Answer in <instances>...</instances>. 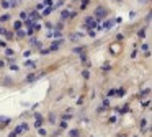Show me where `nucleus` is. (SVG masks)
Returning a JSON list of instances; mask_svg holds the SVG:
<instances>
[{
    "label": "nucleus",
    "mask_w": 152,
    "mask_h": 137,
    "mask_svg": "<svg viewBox=\"0 0 152 137\" xmlns=\"http://www.w3.org/2000/svg\"><path fill=\"white\" fill-rule=\"evenodd\" d=\"M121 51H123V46L119 44V42H113V44L110 46V52H111L113 55H118V54H121Z\"/></svg>",
    "instance_id": "obj_1"
},
{
    "label": "nucleus",
    "mask_w": 152,
    "mask_h": 137,
    "mask_svg": "<svg viewBox=\"0 0 152 137\" xmlns=\"http://www.w3.org/2000/svg\"><path fill=\"white\" fill-rule=\"evenodd\" d=\"M106 15H108V10H106L105 7H98V8L95 10V16H96V20H103Z\"/></svg>",
    "instance_id": "obj_2"
},
{
    "label": "nucleus",
    "mask_w": 152,
    "mask_h": 137,
    "mask_svg": "<svg viewBox=\"0 0 152 137\" xmlns=\"http://www.w3.org/2000/svg\"><path fill=\"white\" fill-rule=\"evenodd\" d=\"M83 28L88 29V31H92V28H96V21L93 18H87L85 20V25H83Z\"/></svg>",
    "instance_id": "obj_3"
},
{
    "label": "nucleus",
    "mask_w": 152,
    "mask_h": 137,
    "mask_svg": "<svg viewBox=\"0 0 152 137\" xmlns=\"http://www.w3.org/2000/svg\"><path fill=\"white\" fill-rule=\"evenodd\" d=\"M41 75H43V74H31V75H28V77H26V82H28V83H33V82L36 80V78H39Z\"/></svg>",
    "instance_id": "obj_4"
},
{
    "label": "nucleus",
    "mask_w": 152,
    "mask_h": 137,
    "mask_svg": "<svg viewBox=\"0 0 152 137\" xmlns=\"http://www.w3.org/2000/svg\"><path fill=\"white\" fill-rule=\"evenodd\" d=\"M62 42H64V39H57V41H54V42H53V44H51V47H49V51H56V49H57V47H59V46H61V44H62Z\"/></svg>",
    "instance_id": "obj_5"
},
{
    "label": "nucleus",
    "mask_w": 152,
    "mask_h": 137,
    "mask_svg": "<svg viewBox=\"0 0 152 137\" xmlns=\"http://www.w3.org/2000/svg\"><path fill=\"white\" fill-rule=\"evenodd\" d=\"M115 23H116L115 20H108V21H105V23H103V26H102L100 29H110L113 25H115Z\"/></svg>",
    "instance_id": "obj_6"
},
{
    "label": "nucleus",
    "mask_w": 152,
    "mask_h": 137,
    "mask_svg": "<svg viewBox=\"0 0 152 137\" xmlns=\"http://www.w3.org/2000/svg\"><path fill=\"white\" fill-rule=\"evenodd\" d=\"M8 122H10V117H7V116H0V127L7 126Z\"/></svg>",
    "instance_id": "obj_7"
},
{
    "label": "nucleus",
    "mask_w": 152,
    "mask_h": 137,
    "mask_svg": "<svg viewBox=\"0 0 152 137\" xmlns=\"http://www.w3.org/2000/svg\"><path fill=\"white\" fill-rule=\"evenodd\" d=\"M30 44L31 46H36V47H41V41H38L36 38H31L30 39Z\"/></svg>",
    "instance_id": "obj_8"
},
{
    "label": "nucleus",
    "mask_w": 152,
    "mask_h": 137,
    "mask_svg": "<svg viewBox=\"0 0 152 137\" xmlns=\"http://www.w3.org/2000/svg\"><path fill=\"white\" fill-rule=\"evenodd\" d=\"M69 136L70 137H80V132H79V129H72L69 132Z\"/></svg>",
    "instance_id": "obj_9"
},
{
    "label": "nucleus",
    "mask_w": 152,
    "mask_h": 137,
    "mask_svg": "<svg viewBox=\"0 0 152 137\" xmlns=\"http://www.w3.org/2000/svg\"><path fill=\"white\" fill-rule=\"evenodd\" d=\"M61 18H62V20H67V18H70V13L67 12V10H62V13H61Z\"/></svg>",
    "instance_id": "obj_10"
},
{
    "label": "nucleus",
    "mask_w": 152,
    "mask_h": 137,
    "mask_svg": "<svg viewBox=\"0 0 152 137\" xmlns=\"http://www.w3.org/2000/svg\"><path fill=\"white\" fill-rule=\"evenodd\" d=\"M38 16H39V13H38V12H33L30 16H28V20H30V21H34V20L38 18Z\"/></svg>",
    "instance_id": "obj_11"
},
{
    "label": "nucleus",
    "mask_w": 152,
    "mask_h": 137,
    "mask_svg": "<svg viewBox=\"0 0 152 137\" xmlns=\"http://www.w3.org/2000/svg\"><path fill=\"white\" fill-rule=\"evenodd\" d=\"M53 10H54V7H48V8H44L43 15H44V16H48V15H49L51 12H53Z\"/></svg>",
    "instance_id": "obj_12"
},
{
    "label": "nucleus",
    "mask_w": 152,
    "mask_h": 137,
    "mask_svg": "<svg viewBox=\"0 0 152 137\" xmlns=\"http://www.w3.org/2000/svg\"><path fill=\"white\" fill-rule=\"evenodd\" d=\"M82 33H74V34H70V39H80L82 38Z\"/></svg>",
    "instance_id": "obj_13"
},
{
    "label": "nucleus",
    "mask_w": 152,
    "mask_h": 137,
    "mask_svg": "<svg viewBox=\"0 0 152 137\" xmlns=\"http://www.w3.org/2000/svg\"><path fill=\"white\" fill-rule=\"evenodd\" d=\"M17 36H18L20 39H23V38H26V33L21 31V29H20V31H17Z\"/></svg>",
    "instance_id": "obj_14"
},
{
    "label": "nucleus",
    "mask_w": 152,
    "mask_h": 137,
    "mask_svg": "<svg viewBox=\"0 0 152 137\" xmlns=\"http://www.w3.org/2000/svg\"><path fill=\"white\" fill-rule=\"evenodd\" d=\"M25 65H26V67H30V68H34V65H36V64H34L33 60H26V62H25Z\"/></svg>",
    "instance_id": "obj_15"
},
{
    "label": "nucleus",
    "mask_w": 152,
    "mask_h": 137,
    "mask_svg": "<svg viewBox=\"0 0 152 137\" xmlns=\"http://www.w3.org/2000/svg\"><path fill=\"white\" fill-rule=\"evenodd\" d=\"M149 93H151V88H145V90L144 91H142V93L141 95H139V96H141V98H144V96H147V95Z\"/></svg>",
    "instance_id": "obj_16"
},
{
    "label": "nucleus",
    "mask_w": 152,
    "mask_h": 137,
    "mask_svg": "<svg viewBox=\"0 0 152 137\" xmlns=\"http://www.w3.org/2000/svg\"><path fill=\"white\" fill-rule=\"evenodd\" d=\"M115 95H118V96H123V95H124V88H119V90H115Z\"/></svg>",
    "instance_id": "obj_17"
},
{
    "label": "nucleus",
    "mask_w": 152,
    "mask_h": 137,
    "mask_svg": "<svg viewBox=\"0 0 152 137\" xmlns=\"http://www.w3.org/2000/svg\"><path fill=\"white\" fill-rule=\"evenodd\" d=\"M128 111H129V106H128V104H124V106H123L121 109H119V113H123V114H124V113H128Z\"/></svg>",
    "instance_id": "obj_18"
},
{
    "label": "nucleus",
    "mask_w": 152,
    "mask_h": 137,
    "mask_svg": "<svg viewBox=\"0 0 152 137\" xmlns=\"http://www.w3.org/2000/svg\"><path fill=\"white\" fill-rule=\"evenodd\" d=\"M41 124H43V117H39V119H36V122H34V126H36L38 129H39V127H41Z\"/></svg>",
    "instance_id": "obj_19"
},
{
    "label": "nucleus",
    "mask_w": 152,
    "mask_h": 137,
    "mask_svg": "<svg viewBox=\"0 0 152 137\" xmlns=\"http://www.w3.org/2000/svg\"><path fill=\"white\" fill-rule=\"evenodd\" d=\"M13 26H15V29H17V31H20V28H21V21H15V23H13Z\"/></svg>",
    "instance_id": "obj_20"
},
{
    "label": "nucleus",
    "mask_w": 152,
    "mask_h": 137,
    "mask_svg": "<svg viewBox=\"0 0 152 137\" xmlns=\"http://www.w3.org/2000/svg\"><path fill=\"white\" fill-rule=\"evenodd\" d=\"M7 20H10V15H7V13L0 16V21H7Z\"/></svg>",
    "instance_id": "obj_21"
},
{
    "label": "nucleus",
    "mask_w": 152,
    "mask_h": 137,
    "mask_svg": "<svg viewBox=\"0 0 152 137\" xmlns=\"http://www.w3.org/2000/svg\"><path fill=\"white\" fill-rule=\"evenodd\" d=\"M62 119H64V121H66V122H67V121H69V119H72V114H70V113L64 114V117H62Z\"/></svg>",
    "instance_id": "obj_22"
},
{
    "label": "nucleus",
    "mask_w": 152,
    "mask_h": 137,
    "mask_svg": "<svg viewBox=\"0 0 152 137\" xmlns=\"http://www.w3.org/2000/svg\"><path fill=\"white\" fill-rule=\"evenodd\" d=\"M49 121H51L53 124L56 122V114H54V113H51V114H49Z\"/></svg>",
    "instance_id": "obj_23"
},
{
    "label": "nucleus",
    "mask_w": 152,
    "mask_h": 137,
    "mask_svg": "<svg viewBox=\"0 0 152 137\" xmlns=\"http://www.w3.org/2000/svg\"><path fill=\"white\" fill-rule=\"evenodd\" d=\"M20 18L26 21V20H28V15H26V12H21V13H20Z\"/></svg>",
    "instance_id": "obj_24"
},
{
    "label": "nucleus",
    "mask_w": 152,
    "mask_h": 137,
    "mask_svg": "<svg viewBox=\"0 0 152 137\" xmlns=\"http://www.w3.org/2000/svg\"><path fill=\"white\" fill-rule=\"evenodd\" d=\"M0 5L4 7V8H8V7H10V3H8V0H4V2L0 3Z\"/></svg>",
    "instance_id": "obj_25"
},
{
    "label": "nucleus",
    "mask_w": 152,
    "mask_h": 137,
    "mask_svg": "<svg viewBox=\"0 0 152 137\" xmlns=\"http://www.w3.org/2000/svg\"><path fill=\"white\" fill-rule=\"evenodd\" d=\"M137 36H139V38H144V36H145V29H139Z\"/></svg>",
    "instance_id": "obj_26"
},
{
    "label": "nucleus",
    "mask_w": 152,
    "mask_h": 137,
    "mask_svg": "<svg viewBox=\"0 0 152 137\" xmlns=\"http://www.w3.org/2000/svg\"><path fill=\"white\" fill-rule=\"evenodd\" d=\"M8 3H10V7H13V8L18 5V2H17V0H8Z\"/></svg>",
    "instance_id": "obj_27"
},
{
    "label": "nucleus",
    "mask_w": 152,
    "mask_h": 137,
    "mask_svg": "<svg viewBox=\"0 0 152 137\" xmlns=\"http://www.w3.org/2000/svg\"><path fill=\"white\" fill-rule=\"evenodd\" d=\"M5 54H7V55H8V57H12V55H13V54H15V52H13V51H12V49H7V51H5Z\"/></svg>",
    "instance_id": "obj_28"
},
{
    "label": "nucleus",
    "mask_w": 152,
    "mask_h": 137,
    "mask_svg": "<svg viewBox=\"0 0 152 137\" xmlns=\"http://www.w3.org/2000/svg\"><path fill=\"white\" fill-rule=\"evenodd\" d=\"M108 106H110V101L108 100H103V109H106Z\"/></svg>",
    "instance_id": "obj_29"
},
{
    "label": "nucleus",
    "mask_w": 152,
    "mask_h": 137,
    "mask_svg": "<svg viewBox=\"0 0 152 137\" xmlns=\"http://www.w3.org/2000/svg\"><path fill=\"white\" fill-rule=\"evenodd\" d=\"M51 36H53V38H59V36H61V31H54V33H51Z\"/></svg>",
    "instance_id": "obj_30"
},
{
    "label": "nucleus",
    "mask_w": 152,
    "mask_h": 137,
    "mask_svg": "<svg viewBox=\"0 0 152 137\" xmlns=\"http://www.w3.org/2000/svg\"><path fill=\"white\" fill-rule=\"evenodd\" d=\"M83 51H85L83 47H75L74 49V52H77V54H80V52H83Z\"/></svg>",
    "instance_id": "obj_31"
},
{
    "label": "nucleus",
    "mask_w": 152,
    "mask_h": 137,
    "mask_svg": "<svg viewBox=\"0 0 152 137\" xmlns=\"http://www.w3.org/2000/svg\"><path fill=\"white\" fill-rule=\"evenodd\" d=\"M88 3H90V0H82V10L85 8V7L88 5Z\"/></svg>",
    "instance_id": "obj_32"
},
{
    "label": "nucleus",
    "mask_w": 152,
    "mask_h": 137,
    "mask_svg": "<svg viewBox=\"0 0 152 137\" xmlns=\"http://www.w3.org/2000/svg\"><path fill=\"white\" fill-rule=\"evenodd\" d=\"M145 124H147V121H145V119H142V121H141V130H144Z\"/></svg>",
    "instance_id": "obj_33"
},
{
    "label": "nucleus",
    "mask_w": 152,
    "mask_h": 137,
    "mask_svg": "<svg viewBox=\"0 0 152 137\" xmlns=\"http://www.w3.org/2000/svg\"><path fill=\"white\" fill-rule=\"evenodd\" d=\"M25 25H26V28H31V26H33V21H30V20H26V21H25Z\"/></svg>",
    "instance_id": "obj_34"
},
{
    "label": "nucleus",
    "mask_w": 152,
    "mask_h": 137,
    "mask_svg": "<svg viewBox=\"0 0 152 137\" xmlns=\"http://www.w3.org/2000/svg\"><path fill=\"white\" fill-rule=\"evenodd\" d=\"M49 49H41V54H43V55H46V54H49Z\"/></svg>",
    "instance_id": "obj_35"
},
{
    "label": "nucleus",
    "mask_w": 152,
    "mask_h": 137,
    "mask_svg": "<svg viewBox=\"0 0 152 137\" xmlns=\"http://www.w3.org/2000/svg\"><path fill=\"white\" fill-rule=\"evenodd\" d=\"M102 68H103V70H110V68H111V65H110V64H105Z\"/></svg>",
    "instance_id": "obj_36"
},
{
    "label": "nucleus",
    "mask_w": 152,
    "mask_h": 137,
    "mask_svg": "<svg viewBox=\"0 0 152 137\" xmlns=\"http://www.w3.org/2000/svg\"><path fill=\"white\" fill-rule=\"evenodd\" d=\"M82 75H83V78H90V74H88V72H82Z\"/></svg>",
    "instance_id": "obj_37"
},
{
    "label": "nucleus",
    "mask_w": 152,
    "mask_h": 137,
    "mask_svg": "<svg viewBox=\"0 0 152 137\" xmlns=\"http://www.w3.org/2000/svg\"><path fill=\"white\" fill-rule=\"evenodd\" d=\"M44 5L51 7V5H53V0H44Z\"/></svg>",
    "instance_id": "obj_38"
},
{
    "label": "nucleus",
    "mask_w": 152,
    "mask_h": 137,
    "mask_svg": "<svg viewBox=\"0 0 152 137\" xmlns=\"http://www.w3.org/2000/svg\"><path fill=\"white\" fill-rule=\"evenodd\" d=\"M151 106V101H145V103H142V108H149Z\"/></svg>",
    "instance_id": "obj_39"
},
{
    "label": "nucleus",
    "mask_w": 152,
    "mask_h": 137,
    "mask_svg": "<svg viewBox=\"0 0 152 137\" xmlns=\"http://www.w3.org/2000/svg\"><path fill=\"white\" fill-rule=\"evenodd\" d=\"M33 29H34V31H39V29H41V25H34Z\"/></svg>",
    "instance_id": "obj_40"
},
{
    "label": "nucleus",
    "mask_w": 152,
    "mask_h": 137,
    "mask_svg": "<svg viewBox=\"0 0 152 137\" xmlns=\"http://www.w3.org/2000/svg\"><path fill=\"white\" fill-rule=\"evenodd\" d=\"M10 68H12V70H18L20 67H18V65H13V64H12V65H10Z\"/></svg>",
    "instance_id": "obj_41"
},
{
    "label": "nucleus",
    "mask_w": 152,
    "mask_h": 137,
    "mask_svg": "<svg viewBox=\"0 0 152 137\" xmlns=\"http://www.w3.org/2000/svg\"><path fill=\"white\" fill-rule=\"evenodd\" d=\"M61 127H62V129H66V127H67V122H66V121H62V122H61Z\"/></svg>",
    "instance_id": "obj_42"
},
{
    "label": "nucleus",
    "mask_w": 152,
    "mask_h": 137,
    "mask_svg": "<svg viewBox=\"0 0 152 137\" xmlns=\"http://www.w3.org/2000/svg\"><path fill=\"white\" fill-rule=\"evenodd\" d=\"M7 38H8V39H12V38H13V33L8 31V33H7Z\"/></svg>",
    "instance_id": "obj_43"
},
{
    "label": "nucleus",
    "mask_w": 152,
    "mask_h": 137,
    "mask_svg": "<svg viewBox=\"0 0 152 137\" xmlns=\"http://www.w3.org/2000/svg\"><path fill=\"white\" fill-rule=\"evenodd\" d=\"M108 96H115V90H110L108 91Z\"/></svg>",
    "instance_id": "obj_44"
},
{
    "label": "nucleus",
    "mask_w": 152,
    "mask_h": 137,
    "mask_svg": "<svg viewBox=\"0 0 152 137\" xmlns=\"http://www.w3.org/2000/svg\"><path fill=\"white\" fill-rule=\"evenodd\" d=\"M142 49H144V51H149V44H142Z\"/></svg>",
    "instance_id": "obj_45"
},
{
    "label": "nucleus",
    "mask_w": 152,
    "mask_h": 137,
    "mask_svg": "<svg viewBox=\"0 0 152 137\" xmlns=\"http://www.w3.org/2000/svg\"><path fill=\"white\" fill-rule=\"evenodd\" d=\"M0 34H7V31H5L4 28H0Z\"/></svg>",
    "instance_id": "obj_46"
},
{
    "label": "nucleus",
    "mask_w": 152,
    "mask_h": 137,
    "mask_svg": "<svg viewBox=\"0 0 152 137\" xmlns=\"http://www.w3.org/2000/svg\"><path fill=\"white\" fill-rule=\"evenodd\" d=\"M8 137H17V134H15V132H12V134H10V136H8Z\"/></svg>",
    "instance_id": "obj_47"
},
{
    "label": "nucleus",
    "mask_w": 152,
    "mask_h": 137,
    "mask_svg": "<svg viewBox=\"0 0 152 137\" xmlns=\"http://www.w3.org/2000/svg\"><path fill=\"white\" fill-rule=\"evenodd\" d=\"M0 67H4V60H0Z\"/></svg>",
    "instance_id": "obj_48"
},
{
    "label": "nucleus",
    "mask_w": 152,
    "mask_h": 137,
    "mask_svg": "<svg viewBox=\"0 0 152 137\" xmlns=\"http://www.w3.org/2000/svg\"><path fill=\"white\" fill-rule=\"evenodd\" d=\"M118 2H119V0H118Z\"/></svg>",
    "instance_id": "obj_49"
}]
</instances>
